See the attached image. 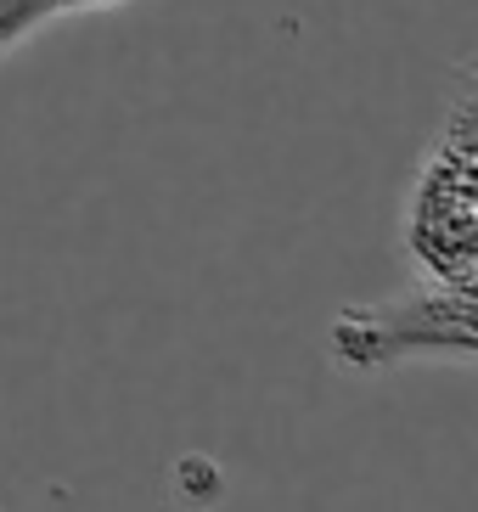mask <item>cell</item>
<instances>
[{
    "mask_svg": "<svg viewBox=\"0 0 478 512\" xmlns=\"http://www.w3.org/2000/svg\"><path fill=\"white\" fill-rule=\"evenodd\" d=\"M400 254L417 276L478 287V74L456 68L400 197Z\"/></svg>",
    "mask_w": 478,
    "mask_h": 512,
    "instance_id": "6da1fadb",
    "label": "cell"
},
{
    "mask_svg": "<svg viewBox=\"0 0 478 512\" xmlns=\"http://www.w3.org/2000/svg\"><path fill=\"white\" fill-rule=\"evenodd\" d=\"M338 372H394L411 361H478V287L411 276L389 299L349 304L327 327Z\"/></svg>",
    "mask_w": 478,
    "mask_h": 512,
    "instance_id": "7a4b0ae2",
    "label": "cell"
}]
</instances>
